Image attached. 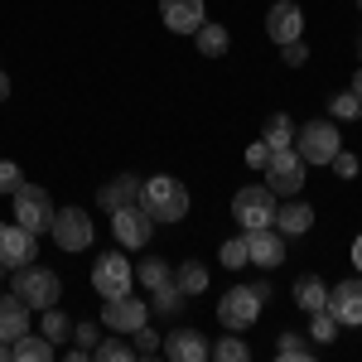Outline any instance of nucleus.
Segmentation results:
<instances>
[{"mask_svg": "<svg viewBox=\"0 0 362 362\" xmlns=\"http://www.w3.org/2000/svg\"><path fill=\"white\" fill-rule=\"evenodd\" d=\"M266 34H271V44H295V39H305V10H300L295 0H276L271 15H266Z\"/></svg>", "mask_w": 362, "mask_h": 362, "instance_id": "15", "label": "nucleus"}, {"mask_svg": "<svg viewBox=\"0 0 362 362\" xmlns=\"http://www.w3.org/2000/svg\"><path fill=\"white\" fill-rule=\"evenodd\" d=\"M305 160H300V150L295 145H285V150H271V160H266V189L276 198H295L305 189Z\"/></svg>", "mask_w": 362, "mask_h": 362, "instance_id": "5", "label": "nucleus"}, {"mask_svg": "<svg viewBox=\"0 0 362 362\" xmlns=\"http://www.w3.org/2000/svg\"><path fill=\"white\" fill-rule=\"evenodd\" d=\"M0 271H5V266H0Z\"/></svg>", "mask_w": 362, "mask_h": 362, "instance_id": "47", "label": "nucleus"}, {"mask_svg": "<svg viewBox=\"0 0 362 362\" xmlns=\"http://www.w3.org/2000/svg\"><path fill=\"white\" fill-rule=\"evenodd\" d=\"M136 203L145 208L150 223H184L189 208H194V194H189L184 179H174V174H155V179H140V198H136Z\"/></svg>", "mask_w": 362, "mask_h": 362, "instance_id": "1", "label": "nucleus"}, {"mask_svg": "<svg viewBox=\"0 0 362 362\" xmlns=\"http://www.w3.org/2000/svg\"><path fill=\"white\" fill-rule=\"evenodd\" d=\"M160 20L174 34H194L203 20H208V5L203 0H160Z\"/></svg>", "mask_w": 362, "mask_h": 362, "instance_id": "16", "label": "nucleus"}, {"mask_svg": "<svg viewBox=\"0 0 362 362\" xmlns=\"http://www.w3.org/2000/svg\"><path fill=\"white\" fill-rule=\"evenodd\" d=\"M213 358H218V362H247V358H251V348H247V343H242L237 334H232V329H227V338L218 343V348H213Z\"/></svg>", "mask_w": 362, "mask_h": 362, "instance_id": "34", "label": "nucleus"}, {"mask_svg": "<svg viewBox=\"0 0 362 362\" xmlns=\"http://www.w3.org/2000/svg\"><path fill=\"white\" fill-rule=\"evenodd\" d=\"M348 92H353V97H358V102H362V68H358V73H353V83H348Z\"/></svg>", "mask_w": 362, "mask_h": 362, "instance_id": "42", "label": "nucleus"}, {"mask_svg": "<svg viewBox=\"0 0 362 362\" xmlns=\"http://www.w3.org/2000/svg\"><path fill=\"white\" fill-rule=\"evenodd\" d=\"M5 358H10V343H5V338H0V362H5Z\"/></svg>", "mask_w": 362, "mask_h": 362, "instance_id": "44", "label": "nucleus"}, {"mask_svg": "<svg viewBox=\"0 0 362 362\" xmlns=\"http://www.w3.org/2000/svg\"><path fill=\"white\" fill-rule=\"evenodd\" d=\"M39 314H44V319H39V334L49 338V343H63V338L73 334V319H68V314H63V309H58V305L39 309Z\"/></svg>", "mask_w": 362, "mask_h": 362, "instance_id": "26", "label": "nucleus"}, {"mask_svg": "<svg viewBox=\"0 0 362 362\" xmlns=\"http://www.w3.org/2000/svg\"><path fill=\"white\" fill-rule=\"evenodd\" d=\"M329 116H334V121H358V116H362V102L353 97V92H338L334 102H329Z\"/></svg>", "mask_w": 362, "mask_h": 362, "instance_id": "35", "label": "nucleus"}, {"mask_svg": "<svg viewBox=\"0 0 362 362\" xmlns=\"http://www.w3.org/2000/svg\"><path fill=\"white\" fill-rule=\"evenodd\" d=\"M92 358L97 362H136V348L121 343V334H102V343L92 348Z\"/></svg>", "mask_w": 362, "mask_h": 362, "instance_id": "28", "label": "nucleus"}, {"mask_svg": "<svg viewBox=\"0 0 362 362\" xmlns=\"http://www.w3.org/2000/svg\"><path fill=\"white\" fill-rule=\"evenodd\" d=\"M131 348H136V358H150V353L160 348V334H155L150 324H140L136 334H131Z\"/></svg>", "mask_w": 362, "mask_h": 362, "instance_id": "36", "label": "nucleus"}, {"mask_svg": "<svg viewBox=\"0 0 362 362\" xmlns=\"http://www.w3.org/2000/svg\"><path fill=\"white\" fill-rule=\"evenodd\" d=\"M184 300H189V295H184L179 285H165V290H155V314H160V319H179V314H184Z\"/></svg>", "mask_w": 362, "mask_h": 362, "instance_id": "29", "label": "nucleus"}, {"mask_svg": "<svg viewBox=\"0 0 362 362\" xmlns=\"http://www.w3.org/2000/svg\"><path fill=\"white\" fill-rule=\"evenodd\" d=\"M10 198H15V223L29 227L34 237L54 227V213H58V208H54V198H49V189H39V184H20Z\"/></svg>", "mask_w": 362, "mask_h": 362, "instance_id": "7", "label": "nucleus"}, {"mask_svg": "<svg viewBox=\"0 0 362 362\" xmlns=\"http://www.w3.org/2000/svg\"><path fill=\"white\" fill-rule=\"evenodd\" d=\"M136 280L145 285V290H150V295H155V290L174 285V266H169L165 256H145V261L136 266Z\"/></svg>", "mask_w": 362, "mask_h": 362, "instance_id": "22", "label": "nucleus"}, {"mask_svg": "<svg viewBox=\"0 0 362 362\" xmlns=\"http://www.w3.org/2000/svg\"><path fill=\"white\" fill-rule=\"evenodd\" d=\"M54 348L58 343H49L44 334H20L10 343V358L15 362H54Z\"/></svg>", "mask_w": 362, "mask_h": 362, "instance_id": "21", "label": "nucleus"}, {"mask_svg": "<svg viewBox=\"0 0 362 362\" xmlns=\"http://www.w3.org/2000/svg\"><path fill=\"white\" fill-rule=\"evenodd\" d=\"M358 58H362V39H358Z\"/></svg>", "mask_w": 362, "mask_h": 362, "instance_id": "45", "label": "nucleus"}, {"mask_svg": "<svg viewBox=\"0 0 362 362\" xmlns=\"http://www.w3.org/2000/svg\"><path fill=\"white\" fill-rule=\"evenodd\" d=\"M15 295L25 300L29 309H49V305H58V295H63V280H58V271H49V266H20L15 271Z\"/></svg>", "mask_w": 362, "mask_h": 362, "instance_id": "3", "label": "nucleus"}, {"mask_svg": "<svg viewBox=\"0 0 362 362\" xmlns=\"http://www.w3.org/2000/svg\"><path fill=\"white\" fill-rule=\"evenodd\" d=\"M34 256H39V237H34L29 227H20V223L0 227V266H5V271H20Z\"/></svg>", "mask_w": 362, "mask_h": 362, "instance_id": "13", "label": "nucleus"}, {"mask_svg": "<svg viewBox=\"0 0 362 362\" xmlns=\"http://www.w3.org/2000/svg\"><path fill=\"white\" fill-rule=\"evenodd\" d=\"M5 97H10V73L0 68V102H5Z\"/></svg>", "mask_w": 362, "mask_h": 362, "instance_id": "43", "label": "nucleus"}, {"mask_svg": "<svg viewBox=\"0 0 362 362\" xmlns=\"http://www.w3.org/2000/svg\"><path fill=\"white\" fill-rule=\"evenodd\" d=\"M102 334H107V329H102V319H73V343H78V348H87V353H92V348H97V343H102Z\"/></svg>", "mask_w": 362, "mask_h": 362, "instance_id": "30", "label": "nucleus"}, {"mask_svg": "<svg viewBox=\"0 0 362 362\" xmlns=\"http://www.w3.org/2000/svg\"><path fill=\"white\" fill-rule=\"evenodd\" d=\"M242 237H247L251 266H261V271H276L280 261L290 256V247H285V237L276 232V223H271V227H251V232H242Z\"/></svg>", "mask_w": 362, "mask_h": 362, "instance_id": "14", "label": "nucleus"}, {"mask_svg": "<svg viewBox=\"0 0 362 362\" xmlns=\"http://www.w3.org/2000/svg\"><path fill=\"white\" fill-rule=\"evenodd\" d=\"M112 237H116V247L140 251V247H150L155 223L145 218V208H140V203H131V208H116V213H112Z\"/></svg>", "mask_w": 362, "mask_h": 362, "instance_id": "11", "label": "nucleus"}, {"mask_svg": "<svg viewBox=\"0 0 362 362\" xmlns=\"http://www.w3.org/2000/svg\"><path fill=\"white\" fill-rule=\"evenodd\" d=\"M309 227H314V208H309L300 194L290 198V203H276V232L285 242H290V237H305Z\"/></svg>", "mask_w": 362, "mask_h": 362, "instance_id": "18", "label": "nucleus"}, {"mask_svg": "<svg viewBox=\"0 0 362 362\" xmlns=\"http://www.w3.org/2000/svg\"><path fill=\"white\" fill-rule=\"evenodd\" d=\"M261 309H266V300L256 295V285H232L223 300H218V319H223V329L242 334V329H251L261 319Z\"/></svg>", "mask_w": 362, "mask_h": 362, "instance_id": "9", "label": "nucleus"}, {"mask_svg": "<svg viewBox=\"0 0 362 362\" xmlns=\"http://www.w3.org/2000/svg\"><path fill=\"white\" fill-rule=\"evenodd\" d=\"M140 324H150V305L145 300H136V295L102 300V329L107 334H136Z\"/></svg>", "mask_w": 362, "mask_h": 362, "instance_id": "10", "label": "nucleus"}, {"mask_svg": "<svg viewBox=\"0 0 362 362\" xmlns=\"http://www.w3.org/2000/svg\"><path fill=\"white\" fill-rule=\"evenodd\" d=\"M131 285H136V266L126 261V251H102V256L92 261V290H97L102 300L131 295Z\"/></svg>", "mask_w": 362, "mask_h": 362, "instance_id": "4", "label": "nucleus"}, {"mask_svg": "<svg viewBox=\"0 0 362 362\" xmlns=\"http://www.w3.org/2000/svg\"><path fill=\"white\" fill-rule=\"evenodd\" d=\"M218 261H223L227 271H237V266H251V256H247V237H227L223 247H218Z\"/></svg>", "mask_w": 362, "mask_h": 362, "instance_id": "32", "label": "nucleus"}, {"mask_svg": "<svg viewBox=\"0 0 362 362\" xmlns=\"http://www.w3.org/2000/svg\"><path fill=\"white\" fill-rule=\"evenodd\" d=\"M232 218L242 223V232H251V227H271L276 223V194H271L266 184L237 189V194H232Z\"/></svg>", "mask_w": 362, "mask_h": 362, "instance_id": "8", "label": "nucleus"}, {"mask_svg": "<svg viewBox=\"0 0 362 362\" xmlns=\"http://www.w3.org/2000/svg\"><path fill=\"white\" fill-rule=\"evenodd\" d=\"M280 49H285L280 58H285L290 68H305V63H309V49H305V39H295V44H280Z\"/></svg>", "mask_w": 362, "mask_h": 362, "instance_id": "39", "label": "nucleus"}, {"mask_svg": "<svg viewBox=\"0 0 362 362\" xmlns=\"http://www.w3.org/2000/svg\"><path fill=\"white\" fill-rule=\"evenodd\" d=\"M160 348H165L174 362H203L208 353H213V348H208V338L198 334V329H189V324H179V329H174Z\"/></svg>", "mask_w": 362, "mask_h": 362, "instance_id": "17", "label": "nucleus"}, {"mask_svg": "<svg viewBox=\"0 0 362 362\" xmlns=\"http://www.w3.org/2000/svg\"><path fill=\"white\" fill-rule=\"evenodd\" d=\"M20 334H29V305L10 290V295H0V338L15 343Z\"/></svg>", "mask_w": 362, "mask_h": 362, "instance_id": "19", "label": "nucleus"}, {"mask_svg": "<svg viewBox=\"0 0 362 362\" xmlns=\"http://www.w3.org/2000/svg\"><path fill=\"white\" fill-rule=\"evenodd\" d=\"M261 140L271 145V150H285V145H295V121L285 112H276L271 121H266V131H261Z\"/></svg>", "mask_w": 362, "mask_h": 362, "instance_id": "27", "label": "nucleus"}, {"mask_svg": "<svg viewBox=\"0 0 362 362\" xmlns=\"http://www.w3.org/2000/svg\"><path fill=\"white\" fill-rule=\"evenodd\" d=\"M348 256H353V271H358V276H362V232H358V237H353V247H348Z\"/></svg>", "mask_w": 362, "mask_h": 362, "instance_id": "41", "label": "nucleus"}, {"mask_svg": "<svg viewBox=\"0 0 362 362\" xmlns=\"http://www.w3.org/2000/svg\"><path fill=\"white\" fill-rule=\"evenodd\" d=\"M324 309L338 319V329H358L362 324V276H348V280H338V285H329Z\"/></svg>", "mask_w": 362, "mask_h": 362, "instance_id": "12", "label": "nucleus"}, {"mask_svg": "<svg viewBox=\"0 0 362 362\" xmlns=\"http://www.w3.org/2000/svg\"><path fill=\"white\" fill-rule=\"evenodd\" d=\"M194 44H198V54H203V58H223L227 44H232V34H227L223 25H213V20H203V25L194 29Z\"/></svg>", "mask_w": 362, "mask_h": 362, "instance_id": "23", "label": "nucleus"}, {"mask_svg": "<svg viewBox=\"0 0 362 362\" xmlns=\"http://www.w3.org/2000/svg\"><path fill=\"white\" fill-rule=\"evenodd\" d=\"M358 10H362V0H358Z\"/></svg>", "mask_w": 362, "mask_h": 362, "instance_id": "46", "label": "nucleus"}, {"mask_svg": "<svg viewBox=\"0 0 362 362\" xmlns=\"http://www.w3.org/2000/svg\"><path fill=\"white\" fill-rule=\"evenodd\" d=\"M309 334H314V343H334L338 338V319L329 314V309H314V314H309Z\"/></svg>", "mask_w": 362, "mask_h": 362, "instance_id": "33", "label": "nucleus"}, {"mask_svg": "<svg viewBox=\"0 0 362 362\" xmlns=\"http://www.w3.org/2000/svg\"><path fill=\"white\" fill-rule=\"evenodd\" d=\"M266 160H271V145H266V140L247 145V165H251V169H266Z\"/></svg>", "mask_w": 362, "mask_h": 362, "instance_id": "40", "label": "nucleus"}, {"mask_svg": "<svg viewBox=\"0 0 362 362\" xmlns=\"http://www.w3.org/2000/svg\"><path fill=\"white\" fill-rule=\"evenodd\" d=\"M25 184V174H20V165L15 160H0V194H15Z\"/></svg>", "mask_w": 362, "mask_h": 362, "instance_id": "38", "label": "nucleus"}, {"mask_svg": "<svg viewBox=\"0 0 362 362\" xmlns=\"http://www.w3.org/2000/svg\"><path fill=\"white\" fill-rule=\"evenodd\" d=\"M49 237H54L58 251H73V256H78V251H87V247H92V237H97L92 213H87V208H58Z\"/></svg>", "mask_w": 362, "mask_h": 362, "instance_id": "6", "label": "nucleus"}, {"mask_svg": "<svg viewBox=\"0 0 362 362\" xmlns=\"http://www.w3.org/2000/svg\"><path fill=\"white\" fill-rule=\"evenodd\" d=\"M295 150H300L305 165H329L338 150H343V131H338V121H334V116H324V121H305V126H295Z\"/></svg>", "mask_w": 362, "mask_h": 362, "instance_id": "2", "label": "nucleus"}, {"mask_svg": "<svg viewBox=\"0 0 362 362\" xmlns=\"http://www.w3.org/2000/svg\"><path fill=\"white\" fill-rule=\"evenodd\" d=\"M324 300H329V285H324L319 276H300V280H295V305L305 309V314L324 309Z\"/></svg>", "mask_w": 362, "mask_h": 362, "instance_id": "24", "label": "nucleus"}, {"mask_svg": "<svg viewBox=\"0 0 362 362\" xmlns=\"http://www.w3.org/2000/svg\"><path fill=\"white\" fill-rule=\"evenodd\" d=\"M276 353L285 362H309V338H300L295 329H285V334H280V343H276Z\"/></svg>", "mask_w": 362, "mask_h": 362, "instance_id": "31", "label": "nucleus"}, {"mask_svg": "<svg viewBox=\"0 0 362 362\" xmlns=\"http://www.w3.org/2000/svg\"><path fill=\"white\" fill-rule=\"evenodd\" d=\"M329 169H334V174H338V179H358V155H353V150H338V155H334V160H329Z\"/></svg>", "mask_w": 362, "mask_h": 362, "instance_id": "37", "label": "nucleus"}, {"mask_svg": "<svg viewBox=\"0 0 362 362\" xmlns=\"http://www.w3.org/2000/svg\"><path fill=\"white\" fill-rule=\"evenodd\" d=\"M174 285H179L189 300H194V295H203V290H208V266H198V261H184V266L174 271Z\"/></svg>", "mask_w": 362, "mask_h": 362, "instance_id": "25", "label": "nucleus"}, {"mask_svg": "<svg viewBox=\"0 0 362 362\" xmlns=\"http://www.w3.org/2000/svg\"><path fill=\"white\" fill-rule=\"evenodd\" d=\"M136 198H140V179H136V174H116L112 184H102L97 203H102L107 213H116V208H131Z\"/></svg>", "mask_w": 362, "mask_h": 362, "instance_id": "20", "label": "nucleus"}]
</instances>
